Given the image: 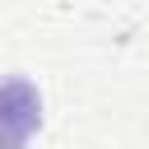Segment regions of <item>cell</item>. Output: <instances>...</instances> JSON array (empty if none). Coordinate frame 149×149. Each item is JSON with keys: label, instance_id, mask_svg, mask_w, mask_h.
I'll return each mask as SVG.
<instances>
[{"label": "cell", "instance_id": "6da1fadb", "mask_svg": "<svg viewBox=\"0 0 149 149\" xmlns=\"http://www.w3.org/2000/svg\"><path fill=\"white\" fill-rule=\"evenodd\" d=\"M37 126H42V93L19 74L5 79L0 84V149H23Z\"/></svg>", "mask_w": 149, "mask_h": 149}]
</instances>
